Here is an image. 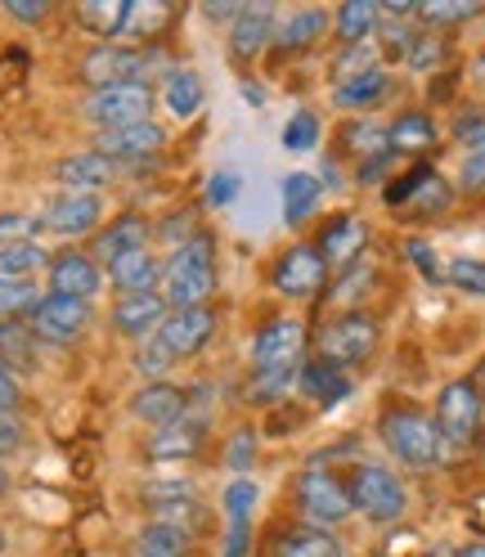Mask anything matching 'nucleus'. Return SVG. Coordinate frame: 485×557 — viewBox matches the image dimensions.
Listing matches in <instances>:
<instances>
[{"mask_svg":"<svg viewBox=\"0 0 485 557\" xmlns=\"http://www.w3.org/2000/svg\"><path fill=\"white\" fill-rule=\"evenodd\" d=\"M162 301L166 310H189L207 306V297L216 293V252H212V234H189L171 261L162 265Z\"/></svg>","mask_w":485,"mask_h":557,"instance_id":"obj_1","label":"nucleus"},{"mask_svg":"<svg viewBox=\"0 0 485 557\" xmlns=\"http://www.w3.org/2000/svg\"><path fill=\"white\" fill-rule=\"evenodd\" d=\"M377 432H383V445L391 449V459L413 472H436L449 459V445L440 441L436 423L419 409H387Z\"/></svg>","mask_w":485,"mask_h":557,"instance_id":"obj_2","label":"nucleus"},{"mask_svg":"<svg viewBox=\"0 0 485 557\" xmlns=\"http://www.w3.org/2000/svg\"><path fill=\"white\" fill-rule=\"evenodd\" d=\"M346 491H351V508L360 517H369L373 527H391V521H400L409 512L405 481L383 463H360L351 472V481H346Z\"/></svg>","mask_w":485,"mask_h":557,"instance_id":"obj_3","label":"nucleus"},{"mask_svg":"<svg viewBox=\"0 0 485 557\" xmlns=\"http://www.w3.org/2000/svg\"><path fill=\"white\" fill-rule=\"evenodd\" d=\"M149 109H153V90L145 82H126V86L95 90L86 99L82 117L103 135V131H122V126H135V122H149Z\"/></svg>","mask_w":485,"mask_h":557,"instance_id":"obj_4","label":"nucleus"},{"mask_svg":"<svg viewBox=\"0 0 485 557\" xmlns=\"http://www.w3.org/2000/svg\"><path fill=\"white\" fill-rule=\"evenodd\" d=\"M306 351L301 320H270L252 342V369L261 377H297Z\"/></svg>","mask_w":485,"mask_h":557,"instance_id":"obj_5","label":"nucleus"},{"mask_svg":"<svg viewBox=\"0 0 485 557\" xmlns=\"http://www.w3.org/2000/svg\"><path fill=\"white\" fill-rule=\"evenodd\" d=\"M481 413H485V405H481V392L472 387V382H449V387L436 396L432 423H436V432L449 449H463L481 436Z\"/></svg>","mask_w":485,"mask_h":557,"instance_id":"obj_6","label":"nucleus"},{"mask_svg":"<svg viewBox=\"0 0 485 557\" xmlns=\"http://www.w3.org/2000/svg\"><path fill=\"white\" fill-rule=\"evenodd\" d=\"M373 351H377V324L369 315H360V310H346V315H337L320 333V360H328L337 369L364 364Z\"/></svg>","mask_w":485,"mask_h":557,"instance_id":"obj_7","label":"nucleus"},{"mask_svg":"<svg viewBox=\"0 0 485 557\" xmlns=\"http://www.w3.org/2000/svg\"><path fill=\"white\" fill-rule=\"evenodd\" d=\"M297 508L306 512L310 527H337V521H346V517L356 512L346 481H337L324 468H306L297 476Z\"/></svg>","mask_w":485,"mask_h":557,"instance_id":"obj_8","label":"nucleus"},{"mask_svg":"<svg viewBox=\"0 0 485 557\" xmlns=\"http://www.w3.org/2000/svg\"><path fill=\"white\" fill-rule=\"evenodd\" d=\"M27 329L37 333L41 342H77L86 329H90V301H77V297H59V293H46L37 306L27 310Z\"/></svg>","mask_w":485,"mask_h":557,"instance_id":"obj_9","label":"nucleus"},{"mask_svg":"<svg viewBox=\"0 0 485 557\" xmlns=\"http://www.w3.org/2000/svg\"><path fill=\"white\" fill-rule=\"evenodd\" d=\"M324 284H328V261L320 257V248H310V243L288 248L279 257V265H274V288L293 301H310Z\"/></svg>","mask_w":485,"mask_h":557,"instance_id":"obj_10","label":"nucleus"},{"mask_svg":"<svg viewBox=\"0 0 485 557\" xmlns=\"http://www.w3.org/2000/svg\"><path fill=\"white\" fill-rule=\"evenodd\" d=\"M145 54L135 46H122V41H109V46H95L86 59H82V77L95 86V90H109V86H126V82H145Z\"/></svg>","mask_w":485,"mask_h":557,"instance_id":"obj_11","label":"nucleus"},{"mask_svg":"<svg viewBox=\"0 0 485 557\" xmlns=\"http://www.w3.org/2000/svg\"><path fill=\"white\" fill-rule=\"evenodd\" d=\"M145 508L153 512V521H176V527H189L202 512V499H198V485L185 481V476H158L145 485Z\"/></svg>","mask_w":485,"mask_h":557,"instance_id":"obj_12","label":"nucleus"},{"mask_svg":"<svg viewBox=\"0 0 485 557\" xmlns=\"http://www.w3.org/2000/svg\"><path fill=\"white\" fill-rule=\"evenodd\" d=\"M216 333V310L212 306H189V310H166V320L158 329V337L171 346V356L185 360L198 356Z\"/></svg>","mask_w":485,"mask_h":557,"instance_id":"obj_13","label":"nucleus"},{"mask_svg":"<svg viewBox=\"0 0 485 557\" xmlns=\"http://www.w3.org/2000/svg\"><path fill=\"white\" fill-rule=\"evenodd\" d=\"M99 221H103L99 194H73V189H59L46 202V216H41V225L54 230V234H63V238L90 234V230H99Z\"/></svg>","mask_w":485,"mask_h":557,"instance_id":"obj_14","label":"nucleus"},{"mask_svg":"<svg viewBox=\"0 0 485 557\" xmlns=\"http://www.w3.org/2000/svg\"><path fill=\"white\" fill-rule=\"evenodd\" d=\"M162 145H166V131L149 117V122H135V126H122V131H103L95 139V153L126 166V162H145V158L162 153Z\"/></svg>","mask_w":485,"mask_h":557,"instance_id":"obj_15","label":"nucleus"},{"mask_svg":"<svg viewBox=\"0 0 485 557\" xmlns=\"http://www.w3.org/2000/svg\"><path fill=\"white\" fill-rule=\"evenodd\" d=\"M274 27H279V14H274V5H265V0H252V5H242L238 18L229 23V54L238 63L257 59L270 41H274Z\"/></svg>","mask_w":485,"mask_h":557,"instance_id":"obj_16","label":"nucleus"},{"mask_svg":"<svg viewBox=\"0 0 485 557\" xmlns=\"http://www.w3.org/2000/svg\"><path fill=\"white\" fill-rule=\"evenodd\" d=\"M103 265L86 252H59L50 261V293L59 297H77V301H90L99 288H103Z\"/></svg>","mask_w":485,"mask_h":557,"instance_id":"obj_17","label":"nucleus"},{"mask_svg":"<svg viewBox=\"0 0 485 557\" xmlns=\"http://www.w3.org/2000/svg\"><path fill=\"white\" fill-rule=\"evenodd\" d=\"M117 171H122V162L86 149V153H67L54 166V181H59V189H73V194H99L103 185L117 181Z\"/></svg>","mask_w":485,"mask_h":557,"instance_id":"obj_18","label":"nucleus"},{"mask_svg":"<svg viewBox=\"0 0 485 557\" xmlns=\"http://www.w3.org/2000/svg\"><path fill=\"white\" fill-rule=\"evenodd\" d=\"M130 413L140 418V423H149L153 432L171 428V423H181V418L189 413V392L176 387V382H149V387L135 392Z\"/></svg>","mask_w":485,"mask_h":557,"instance_id":"obj_19","label":"nucleus"},{"mask_svg":"<svg viewBox=\"0 0 485 557\" xmlns=\"http://www.w3.org/2000/svg\"><path fill=\"white\" fill-rule=\"evenodd\" d=\"M202 441H207V418L185 413L181 423L158 428L149 436V459L153 463H185V459H194L198 449H202Z\"/></svg>","mask_w":485,"mask_h":557,"instance_id":"obj_20","label":"nucleus"},{"mask_svg":"<svg viewBox=\"0 0 485 557\" xmlns=\"http://www.w3.org/2000/svg\"><path fill=\"white\" fill-rule=\"evenodd\" d=\"M297 392L310 400V405H320V409H333L341 400H351L356 392V382L346 377V369L328 364V360H306L297 369Z\"/></svg>","mask_w":485,"mask_h":557,"instance_id":"obj_21","label":"nucleus"},{"mask_svg":"<svg viewBox=\"0 0 485 557\" xmlns=\"http://www.w3.org/2000/svg\"><path fill=\"white\" fill-rule=\"evenodd\" d=\"M162 320H166V301H162V293L117 297V306H113V329H117L122 337H135V342L153 337V333L162 329Z\"/></svg>","mask_w":485,"mask_h":557,"instance_id":"obj_22","label":"nucleus"},{"mask_svg":"<svg viewBox=\"0 0 485 557\" xmlns=\"http://www.w3.org/2000/svg\"><path fill=\"white\" fill-rule=\"evenodd\" d=\"M145 248H149V221L135 216V212L117 216L113 225H103L95 234V261L99 265H113V261H122L130 252H145Z\"/></svg>","mask_w":485,"mask_h":557,"instance_id":"obj_23","label":"nucleus"},{"mask_svg":"<svg viewBox=\"0 0 485 557\" xmlns=\"http://www.w3.org/2000/svg\"><path fill=\"white\" fill-rule=\"evenodd\" d=\"M315 248H320V257H324L328 265H351L356 257L369 252V230H364L360 216H337V221L324 230V238L315 243Z\"/></svg>","mask_w":485,"mask_h":557,"instance_id":"obj_24","label":"nucleus"},{"mask_svg":"<svg viewBox=\"0 0 485 557\" xmlns=\"http://www.w3.org/2000/svg\"><path fill=\"white\" fill-rule=\"evenodd\" d=\"M333 14L328 10H293L288 18H279V27H274V50H284V54H297V50H310L324 32H328Z\"/></svg>","mask_w":485,"mask_h":557,"instance_id":"obj_25","label":"nucleus"},{"mask_svg":"<svg viewBox=\"0 0 485 557\" xmlns=\"http://www.w3.org/2000/svg\"><path fill=\"white\" fill-rule=\"evenodd\" d=\"M109 278L122 297H135V293H158L162 288V261L145 248V252H130L122 261L109 265Z\"/></svg>","mask_w":485,"mask_h":557,"instance_id":"obj_26","label":"nucleus"},{"mask_svg":"<svg viewBox=\"0 0 485 557\" xmlns=\"http://www.w3.org/2000/svg\"><path fill=\"white\" fill-rule=\"evenodd\" d=\"M274 557H341V540L328 527H293L274 540Z\"/></svg>","mask_w":485,"mask_h":557,"instance_id":"obj_27","label":"nucleus"},{"mask_svg":"<svg viewBox=\"0 0 485 557\" xmlns=\"http://www.w3.org/2000/svg\"><path fill=\"white\" fill-rule=\"evenodd\" d=\"M387 90H391L387 63H373V67H364L360 77L341 82V86L333 90V99H337V109H373V103H383Z\"/></svg>","mask_w":485,"mask_h":557,"instance_id":"obj_28","label":"nucleus"},{"mask_svg":"<svg viewBox=\"0 0 485 557\" xmlns=\"http://www.w3.org/2000/svg\"><path fill=\"white\" fill-rule=\"evenodd\" d=\"M162 99L176 122H189L202 113V77L194 73V67H171L166 82H162Z\"/></svg>","mask_w":485,"mask_h":557,"instance_id":"obj_29","label":"nucleus"},{"mask_svg":"<svg viewBox=\"0 0 485 557\" xmlns=\"http://www.w3.org/2000/svg\"><path fill=\"white\" fill-rule=\"evenodd\" d=\"M189 548H194V531L176 527V521H149L140 540H135L140 557H189Z\"/></svg>","mask_w":485,"mask_h":557,"instance_id":"obj_30","label":"nucleus"},{"mask_svg":"<svg viewBox=\"0 0 485 557\" xmlns=\"http://www.w3.org/2000/svg\"><path fill=\"white\" fill-rule=\"evenodd\" d=\"M405 198L413 202V212L427 216L449 202V185L436 176V171H413V176H405V185L391 189V202H405Z\"/></svg>","mask_w":485,"mask_h":557,"instance_id":"obj_31","label":"nucleus"},{"mask_svg":"<svg viewBox=\"0 0 485 557\" xmlns=\"http://www.w3.org/2000/svg\"><path fill=\"white\" fill-rule=\"evenodd\" d=\"M436 145V122L427 113H400L387 126V149L391 153H427Z\"/></svg>","mask_w":485,"mask_h":557,"instance_id":"obj_32","label":"nucleus"},{"mask_svg":"<svg viewBox=\"0 0 485 557\" xmlns=\"http://www.w3.org/2000/svg\"><path fill=\"white\" fill-rule=\"evenodd\" d=\"M320 198H324L320 176H310V171H293V176L284 181V221L288 225H306L310 212L320 207Z\"/></svg>","mask_w":485,"mask_h":557,"instance_id":"obj_33","label":"nucleus"},{"mask_svg":"<svg viewBox=\"0 0 485 557\" xmlns=\"http://www.w3.org/2000/svg\"><path fill=\"white\" fill-rule=\"evenodd\" d=\"M377 18H383V14H377L373 0H346V5L333 14V27H337V37L346 46H369Z\"/></svg>","mask_w":485,"mask_h":557,"instance_id":"obj_34","label":"nucleus"},{"mask_svg":"<svg viewBox=\"0 0 485 557\" xmlns=\"http://www.w3.org/2000/svg\"><path fill=\"white\" fill-rule=\"evenodd\" d=\"M41 337L27 324H0V364L5 369H37Z\"/></svg>","mask_w":485,"mask_h":557,"instance_id":"obj_35","label":"nucleus"},{"mask_svg":"<svg viewBox=\"0 0 485 557\" xmlns=\"http://www.w3.org/2000/svg\"><path fill=\"white\" fill-rule=\"evenodd\" d=\"M373 284H377V265H373V257L364 252V257H356L351 265H341L337 288H333V301H337V306H356V301H364V297L373 293Z\"/></svg>","mask_w":485,"mask_h":557,"instance_id":"obj_36","label":"nucleus"},{"mask_svg":"<svg viewBox=\"0 0 485 557\" xmlns=\"http://www.w3.org/2000/svg\"><path fill=\"white\" fill-rule=\"evenodd\" d=\"M46 265V252H41V243L32 238V243H0V274L5 278H32Z\"/></svg>","mask_w":485,"mask_h":557,"instance_id":"obj_37","label":"nucleus"},{"mask_svg":"<svg viewBox=\"0 0 485 557\" xmlns=\"http://www.w3.org/2000/svg\"><path fill=\"white\" fill-rule=\"evenodd\" d=\"M166 18H171V10H166V5H149V0H130V10H126V18H122V32H117V37H130V41L158 37Z\"/></svg>","mask_w":485,"mask_h":557,"instance_id":"obj_38","label":"nucleus"},{"mask_svg":"<svg viewBox=\"0 0 485 557\" xmlns=\"http://www.w3.org/2000/svg\"><path fill=\"white\" fill-rule=\"evenodd\" d=\"M476 14H481L476 0H423L413 18L436 32V27H449V23H468V18H476Z\"/></svg>","mask_w":485,"mask_h":557,"instance_id":"obj_39","label":"nucleus"},{"mask_svg":"<svg viewBox=\"0 0 485 557\" xmlns=\"http://www.w3.org/2000/svg\"><path fill=\"white\" fill-rule=\"evenodd\" d=\"M126 10H130V0H95V5L77 10V18H82V27L95 32V37H117Z\"/></svg>","mask_w":485,"mask_h":557,"instance_id":"obj_40","label":"nucleus"},{"mask_svg":"<svg viewBox=\"0 0 485 557\" xmlns=\"http://www.w3.org/2000/svg\"><path fill=\"white\" fill-rule=\"evenodd\" d=\"M341 139L351 145V153H356L360 162L387 153V126H383V122H351V126L341 131Z\"/></svg>","mask_w":485,"mask_h":557,"instance_id":"obj_41","label":"nucleus"},{"mask_svg":"<svg viewBox=\"0 0 485 557\" xmlns=\"http://www.w3.org/2000/svg\"><path fill=\"white\" fill-rule=\"evenodd\" d=\"M41 301L37 284L32 278H5L0 274V320H14V315H27L32 306Z\"/></svg>","mask_w":485,"mask_h":557,"instance_id":"obj_42","label":"nucleus"},{"mask_svg":"<svg viewBox=\"0 0 485 557\" xmlns=\"http://www.w3.org/2000/svg\"><path fill=\"white\" fill-rule=\"evenodd\" d=\"M257 499H261L257 485H252L248 476H234V481L225 485V495H221V504H225V521H229V527H234V521H252Z\"/></svg>","mask_w":485,"mask_h":557,"instance_id":"obj_43","label":"nucleus"},{"mask_svg":"<svg viewBox=\"0 0 485 557\" xmlns=\"http://www.w3.org/2000/svg\"><path fill=\"white\" fill-rule=\"evenodd\" d=\"M445 59V37L432 27H413V46H409V67L413 73H432V67Z\"/></svg>","mask_w":485,"mask_h":557,"instance_id":"obj_44","label":"nucleus"},{"mask_svg":"<svg viewBox=\"0 0 485 557\" xmlns=\"http://www.w3.org/2000/svg\"><path fill=\"white\" fill-rule=\"evenodd\" d=\"M315 145H320V117L310 113V109L293 113L288 126H284V149H288V153H310Z\"/></svg>","mask_w":485,"mask_h":557,"instance_id":"obj_45","label":"nucleus"},{"mask_svg":"<svg viewBox=\"0 0 485 557\" xmlns=\"http://www.w3.org/2000/svg\"><path fill=\"white\" fill-rule=\"evenodd\" d=\"M445 278H449V288L472 293V297H485V261H476V257L449 261V265H445Z\"/></svg>","mask_w":485,"mask_h":557,"instance_id":"obj_46","label":"nucleus"},{"mask_svg":"<svg viewBox=\"0 0 485 557\" xmlns=\"http://www.w3.org/2000/svg\"><path fill=\"white\" fill-rule=\"evenodd\" d=\"M176 364V356H171V346L153 333V337H145L140 342V351H135V369H140L145 377H153V382H162V373Z\"/></svg>","mask_w":485,"mask_h":557,"instance_id":"obj_47","label":"nucleus"},{"mask_svg":"<svg viewBox=\"0 0 485 557\" xmlns=\"http://www.w3.org/2000/svg\"><path fill=\"white\" fill-rule=\"evenodd\" d=\"M252 459H257V436H252V432L229 436V445H225V468H229L234 476H242V472L252 468Z\"/></svg>","mask_w":485,"mask_h":557,"instance_id":"obj_48","label":"nucleus"},{"mask_svg":"<svg viewBox=\"0 0 485 557\" xmlns=\"http://www.w3.org/2000/svg\"><path fill=\"white\" fill-rule=\"evenodd\" d=\"M455 139H459V145H468V153L481 149L485 145V109H463L455 117Z\"/></svg>","mask_w":485,"mask_h":557,"instance_id":"obj_49","label":"nucleus"},{"mask_svg":"<svg viewBox=\"0 0 485 557\" xmlns=\"http://www.w3.org/2000/svg\"><path fill=\"white\" fill-rule=\"evenodd\" d=\"M41 230L37 216H23V212H0V243H32V234Z\"/></svg>","mask_w":485,"mask_h":557,"instance_id":"obj_50","label":"nucleus"},{"mask_svg":"<svg viewBox=\"0 0 485 557\" xmlns=\"http://www.w3.org/2000/svg\"><path fill=\"white\" fill-rule=\"evenodd\" d=\"M383 54L387 59H409V46H413V27H405V23H383Z\"/></svg>","mask_w":485,"mask_h":557,"instance_id":"obj_51","label":"nucleus"},{"mask_svg":"<svg viewBox=\"0 0 485 557\" xmlns=\"http://www.w3.org/2000/svg\"><path fill=\"white\" fill-rule=\"evenodd\" d=\"M459 181H463V189H472V194H485V145H481V149H472V153L463 158Z\"/></svg>","mask_w":485,"mask_h":557,"instance_id":"obj_52","label":"nucleus"},{"mask_svg":"<svg viewBox=\"0 0 485 557\" xmlns=\"http://www.w3.org/2000/svg\"><path fill=\"white\" fill-rule=\"evenodd\" d=\"M5 14L18 23H41L50 18V0H5Z\"/></svg>","mask_w":485,"mask_h":557,"instance_id":"obj_53","label":"nucleus"},{"mask_svg":"<svg viewBox=\"0 0 485 557\" xmlns=\"http://www.w3.org/2000/svg\"><path fill=\"white\" fill-rule=\"evenodd\" d=\"M248 548H252V521H234L225 535V557H248Z\"/></svg>","mask_w":485,"mask_h":557,"instance_id":"obj_54","label":"nucleus"},{"mask_svg":"<svg viewBox=\"0 0 485 557\" xmlns=\"http://www.w3.org/2000/svg\"><path fill=\"white\" fill-rule=\"evenodd\" d=\"M23 445V423L14 413L0 409V455H14V449Z\"/></svg>","mask_w":485,"mask_h":557,"instance_id":"obj_55","label":"nucleus"},{"mask_svg":"<svg viewBox=\"0 0 485 557\" xmlns=\"http://www.w3.org/2000/svg\"><path fill=\"white\" fill-rule=\"evenodd\" d=\"M0 409H5V413L18 409V377H14V369H5V364H0Z\"/></svg>","mask_w":485,"mask_h":557,"instance_id":"obj_56","label":"nucleus"},{"mask_svg":"<svg viewBox=\"0 0 485 557\" xmlns=\"http://www.w3.org/2000/svg\"><path fill=\"white\" fill-rule=\"evenodd\" d=\"M238 194V176H229V171H221V176L212 181V202H229Z\"/></svg>","mask_w":485,"mask_h":557,"instance_id":"obj_57","label":"nucleus"},{"mask_svg":"<svg viewBox=\"0 0 485 557\" xmlns=\"http://www.w3.org/2000/svg\"><path fill=\"white\" fill-rule=\"evenodd\" d=\"M409 257L419 261L427 274H436V257H432V248H427V243H409Z\"/></svg>","mask_w":485,"mask_h":557,"instance_id":"obj_58","label":"nucleus"},{"mask_svg":"<svg viewBox=\"0 0 485 557\" xmlns=\"http://www.w3.org/2000/svg\"><path fill=\"white\" fill-rule=\"evenodd\" d=\"M455 557H485V540H481V544H463Z\"/></svg>","mask_w":485,"mask_h":557,"instance_id":"obj_59","label":"nucleus"},{"mask_svg":"<svg viewBox=\"0 0 485 557\" xmlns=\"http://www.w3.org/2000/svg\"><path fill=\"white\" fill-rule=\"evenodd\" d=\"M472 73H476V82H485V54H481V59L472 63Z\"/></svg>","mask_w":485,"mask_h":557,"instance_id":"obj_60","label":"nucleus"},{"mask_svg":"<svg viewBox=\"0 0 485 557\" xmlns=\"http://www.w3.org/2000/svg\"><path fill=\"white\" fill-rule=\"evenodd\" d=\"M10 491V472H5V463H0V495Z\"/></svg>","mask_w":485,"mask_h":557,"instance_id":"obj_61","label":"nucleus"},{"mask_svg":"<svg viewBox=\"0 0 485 557\" xmlns=\"http://www.w3.org/2000/svg\"><path fill=\"white\" fill-rule=\"evenodd\" d=\"M5 544H10V540H5V527H0V557H5Z\"/></svg>","mask_w":485,"mask_h":557,"instance_id":"obj_62","label":"nucleus"},{"mask_svg":"<svg viewBox=\"0 0 485 557\" xmlns=\"http://www.w3.org/2000/svg\"><path fill=\"white\" fill-rule=\"evenodd\" d=\"M436 557H455V553H449V548H440V553H436Z\"/></svg>","mask_w":485,"mask_h":557,"instance_id":"obj_63","label":"nucleus"}]
</instances>
